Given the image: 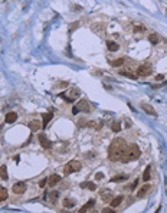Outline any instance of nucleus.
<instances>
[{
  "label": "nucleus",
  "instance_id": "1",
  "mask_svg": "<svg viewBox=\"0 0 167 213\" xmlns=\"http://www.w3.org/2000/svg\"><path fill=\"white\" fill-rule=\"evenodd\" d=\"M125 147H127V143L124 138H115L110 146V160L120 161V157H121L123 151L125 150Z\"/></svg>",
  "mask_w": 167,
  "mask_h": 213
},
{
  "label": "nucleus",
  "instance_id": "2",
  "mask_svg": "<svg viewBox=\"0 0 167 213\" xmlns=\"http://www.w3.org/2000/svg\"><path fill=\"white\" fill-rule=\"evenodd\" d=\"M141 156V150L137 144H130L125 147V150L123 151L121 157H120V161L121 163H128V161H133V160H137L138 157Z\"/></svg>",
  "mask_w": 167,
  "mask_h": 213
},
{
  "label": "nucleus",
  "instance_id": "3",
  "mask_svg": "<svg viewBox=\"0 0 167 213\" xmlns=\"http://www.w3.org/2000/svg\"><path fill=\"white\" fill-rule=\"evenodd\" d=\"M90 113L91 111V105L87 99H81L78 104H75V106L72 108V114H78V113Z\"/></svg>",
  "mask_w": 167,
  "mask_h": 213
},
{
  "label": "nucleus",
  "instance_id": "4",
  "mask_svg": "<svg viewBox=\"0 0 167 213\" xmlns=\"http://www.w3.org/2000/svg\"><path fill=\"white\" fill-rule=\"evenodd\" d=\"M79 89L78 88H71V89H68V91H65V92H61L59 94V96L61 98H63L65 101H68V102H72V101H75L78 96H79Z\"/></svg>",
  "mask_w": 167,
  "mask_h": 213
},
{
  "label": "nucleus",
  "instance_id": "5",
  "mask_svg": "<svg viewBox=\"0 0 167 213\" xmlns=\"http://www.w3.org/2000/svg\"><path fill=\"white\" fill-rule=\"evenodd\" d=\"M81 169H82V163H81V161H78V160H72V161H69V163L65 166L63 173H65V174H71V173L79 171Z\"/></svg>",
  "mask_w": 167,
  "mask_h": 213
},
{
  "label": "nucleus",
  "instance_id": "6",
  "mask_svg": "<svg viewBox=\"0 0 167 213\" xmlns=\"http://www.w3.org/2000/svg\"><path fill=\"white\" fill-rule=\"evenodd\" d=\"M151 72H153V66L148 65V63L140 65L138 69H137V75L138 76H148V75H151Z\"/></svg>",
  "mask_w": 167,
  "mask_h": 213
},
{
  "label": "nucleus",
  "instance_id": "7",
  "mask_svg": "<svg viewBox=\"0 0 167 213\" xmlns=\"http://www.w3.org/2000/svg\"><path fill=\"white\" fill-rule=\"evenodd\" d=\"M12 190H13V193H16V194H23V193L26 191V183H25V181H18L16 184H13Z\"/></svg>",
  "mask_w": 167,
  "mask_h": 213
},
{
  "label": "nucleus",
  "instance_id": "8",
  "mask_svg": "<svg viewBox=\"0 0 167 213\" xmlns=\"http://www.w3.org/2000/svg\"><path fill=\"white\" fill-rule=\"evenodd\" d=\"M150 190H151V184H148V183H147V184H143V186L140 187V190L137 191V197H140V199H141V197H145Z\"/></svg>",
  "mask_w": 167,
  "mask_h": 213
},
{
  "label": "nucleus",
  "instance_id": "9",
  "mask_svg": "<svg viewBox=\"0 0 167 213\" xmlns=\"http://www.w3.org/2000/svg\"><path fill=\"white\" fill-rule=\"evenodd\" d=\"M141 108L144 113H147L148 115H153V117H157V111L153 108L150 104H145V102H141Z\"/></svg>",
  "mask_w": 167,
  "mask_h": 213
},
{
  "label": "nucleus",
  "instance_id": "10",
  "mask_svg": "<svg viewBox=\"0 0 167 213\" xmlns=\"http://www.w3.org/2000/svg\"><path fill=\"white\" fill-rule=\"evenodd\" d=\"M39 143H40V146H42L45 150L51 148V146H52V143L49 141V138H48L45 134H40V135H39Z\"/></svg>",
  "mask_w": 167,
  "mask_h": 213
},
{
  "label": "nucleus",
  "instance_id": "11",
  "mask_svg": "<svg viewBox=\"0 0 167 213\" xmlns=\"http://www.w3.org/2000/svg\"><path fill=\"white\" fill-rule=\"evenodd\" d=\"M29 128H30L32 133H36L38 130L42 128V124H40V121H38V120H32V121H29Z\"/></svg>",
  "mask_w": 167,
  "mask_h": 213
},
{
  "label": "nucleus",
  "instance_id": "12",
  "mask_svg": "<svg viewBox=\"0 0 167 213\" xmlns=\"http://www.w3.org/2000/svg\"><path fill=\"white\" fill-rule=\"evenodd\" d=\"M92 206H95V200H94V199H90V200H88V202H87L85 204L82 206V209H79V213H84V212H88V210H90V209H91Z\"/></svg>",
  "mask_w": 167,
  "mask_h": 213
},
{
  "label": "nucleus",
  "instance_id": "13",
  "mask_svg": "<svg viewBox=\"0 0 167 213\" xmlns=\"http://www.w3.org/2000/svg\"><path fill=\"white\" fill-rule=\"evenodd\" d=\"M59 181H61V176H59V174H52V176H49V179H48V184H49V186H56Z\"/></svg>",
  "mask_w": 167,
  "mask_h": 213
},
{
  "label": "nucleus",
  "instance_id": "14",
  "mask_svg": "<svg viewBox=\"0 0 167 213\" xmlns=\"http://www.w3.org/2000/svg\"><path fill=\"white\" fill-rule=\"evenodd\" d=\"M5 120H6V123H7V124H13V123L18 120V114H16V113H13V111H12V113H7Z\"/></svg>",
  "mask_w": 167,
  "mask_h": 213
},
{
  "label": "nucleus",
  "instance_id": "15",
  "mask_svg": "<svg viewBox=\"0 0 167 213\" xmlns=\"http://www.w3.org/2000/svg\"><path fill=\"white\" fill-rule=\"evenodd\" d=\"M53 118V113L51 111V113H46V114H43V123H42V128H46V125L49 124V121Z\"/></svg>",
  "mask_w": 167,
  "mask_h": 213
},
{
  "label": "nucleus",
  "instance_id": "16",
  "mask_svg": "<svg viewBox=\"0 0 167 213\" xmlns=\"http://www.w3.org/2000/svg\"><path fill=\"white\" fill-rule=\"evenodd\" d=\"M87 127L94 128V130H101L102 128V121H88L87 123Z\"/></svg>",
  "mask_w": 167,
  "mask_h": 213
},
{
  "label": "nucleus",
  "instance_id": "17",
  "mask_svg": "<svg viewBox=\"0 0 167 213\" xmlns=\"http://www.w3.org/2000/svg\"><path fill=\"white\" fill-rule=\"evenodd\" d=\"M123 200H124V196H121V194L115 196L114 199H111V207H118V206L121 204Z\"/></svg>",
  "mask_w": 167,
  "mask_h": 213
},
{
  "label": "nucleus",
  "instance_id": "18",
  "mask_svg": "<svg viewBox=\"0 0 167 213\" xmlns=\"http://www.w3.org/2000/svg\"><path fill=\"white\" fill-rule=\"evenodd\" d=\"M62 206L66 207V209H72V207L75 206V200H72L71 197H65V199L62 200Z\"/></svg>",
  "mask_w": 167,
  "mask_h": 213
},
{
  "label": "nucleus",
  "instance_id": "19",
  "mask_svg": "<svg viewBox=\"0 0 167 213\" xmlns=\"http://www.w3.org/2000/svg\"><path fill=\"white\" fill-rule=\"evenodd\" d=\"M151 169H153V166H151V164H148V166L145 167L144 174H143V180H144V181H148V180L151 179Z\"/></svg>",
  "mask_w": 167,
  "mask_h": 213
},
{
  "label": "nucleus",
  "instance_id": "20",
  "mask_svg": "<svg viewBox=\"0 0 167 213\" xmlns=\"http://www.w3.org/2000/svg\"><path fill=\"white\" fill-rule=\"evenodd\" d=\"M81 187L82 189H90V190H97V184L92 183V181H84V183H81Z\"/></svg>",
  "mask_w": 167,
  "mask_h": 213
},
{
  "label": "nucleus",
  "instance_id": "21",
  "mask_svg": "<svg viewBox=\"0 0 167 213\" xmlns=\"http://www.w3.org/2000/svg\"><path fill=\"white\" fill-rule=\"evenodd\" d=\"M107 48H108V51H111V52H115V51H118V43L117 42H112V40H108L107 42Z\"/></svg>",
  "mask_w": 167,
  "mask_h": 213
},
{
  "label": "nucleus",
  "instance_id": "22",
  "mask_svg": "<svg viewBox=\"0 0 167 213\" xmlns=\"http://www.w3.org/2000/svg\"><path fill=\"white\" fill-rule=\"evenodd\" d=\"M125 58H120V59H114V61H111L110 63H111V66H114V68H118V66H121L123 63H125Z\"/></svg>",
  "mask_w": 167,
  "mask_h": 213
},
{
  "label": "nucleus",
  "instance_id": "23",
  "mask_svg": "<svg viewBox=\"0 0 167 213\" xmlns=\"http://www.w3.org/2000/svg\"><path fill=\"white\" fill-rule=\"evenodd\" d=\"M0 179H3V180H7L9 176H7V167L3 164V166H0Z\"/></svg>",
  "mask_w": 167,
  "mask_h": 213
},
{
  "label": "nucleus",
  "instance_id": "24",
  "mask_svg": "<svg viewBox=\"0 0 167 213\" xmlns=\"http://www.w3.org/2000/svg\"><path fill=\"white\" fill-rule=\"evenodd\" d=\"M148 40H150L153 45H157V43L160 42V36H158V35H156V33H153V35H150V36H148Z\"/></svg>",
  "mask_w": 167,
  "mask_h": 213
},
{
  "label": "nucleus",
  "instance_id": "25",
  "mask_svg": "<svg viewBox=\"0 0 167 213\" xmlns=\"http://www.w3.org/2000/svg\"><path fill=\"white\" fill-rule=\"evenodd\" d=\"M6 199H7V190H6L5 187L0 186V202H3V200H6Z\"/></svg>",
  "mask_w": 167,
  "mask_h": 213
},
{
  "label": "nucleus",
  "instance_id": "26",
  "mask_svg": "<svg viewBox=\"0 0 167 213\" xmlns=\"http://www.w3.org/2000/svg\"><path fill=\"white\" fill-rule=\"evenodd\" d=\"M101 199H102L104 202H111L112 196H111L110 191H102V193H101Z\"/></svg>",
  "mask_w": 167,
  "mask_h": 213
},
{
  "label": "nucleus",
  "instance_id": "27",
  "mask_svg": "<svg viewBox=\"0 0 167 213\" xmlns=\"http://www.w3.org/2000/svg\"><path fill=\"white\" fill-rule=\"evenodd\" d=\"M120 73H121V75H124V76H127V78H131V79H134V81H135V79H137V76H138L137 73H133V72H125V71H121Z\"/></svg>",
  "mask_w": 167,
  "mask_h": 213
},
{
  "label": "nucleus",
  "instance_id": "28",
  "mask_svg": "<svg viewBox=\"0 0 167 213\" xmlns=\"http://www.w3.org/2000/svg\"><path fill=\"white\" fill-rule=\"evenodd\" d=\"M111 130H112L114 133H118V131L121 130V123H120V121H114L112 125H111Z\"/></svg>",
  "mask_w": 167,
  "mask_h": 213
},
{
  "label": "nucleus",
  "instance_id": "29",
  "mask_svg": "<svg viewBox=\"0 0 167 213\" xmlns=\"http://www.w3.org/2000/svg\"><path fill=\"white\" fill-rule=\"evenodd\" d=\"M58 196H59L58 191H52V193H49V200H51L52 203H55V202L58 200Z\"/></svg>",
  "mask_w": 167,
  "mask_h": 213
},
{
  "label": "nucleus",
  "instance_id": "30",
  "mask_svg": "<svg viewBox=\"0 0 167 213\" xmlns=\"http://www.w3.org/2000/svg\"><path fill=\"white\" fill-rule=\"evenodd\" d=\"M123 180H127V176L125 174L124 176H114L111 179V181H123Z\"/></svg>",
  "mask_w": 167,
  "mask_h": 213
},
{
  "label": "nucleus",
  "instance_id": "31",
  "mask_svg": "<svg viewBox=\"0 0 167 213\" xmlns=\"http://www.w3.org/2000/svg\"><path fill=\"white\" fill-rule=\"evenodd\" d=\"M79 25H81V22H73V25L69 26V32H73L76 28H79Z\"/></svg>",
  "mask_w": 167,
  "mask_h": 213
},
{
  "label": "nucleus",
  "instance_id": "32",
  "mask_svg": "<svg viewBox=\"0 0 167 213\" xmlns=\"http://www.w3.org/2000/svg\"><path fill=\"white\" fill-rule=\"evenodd\" d=\"M143 30H144V26H143V25H141V26H135V28H134V32H135V33H137V32H143Z\"/></svg>",
  "mask_w": 167,
  "mask_h": 213
},
{
  "label": "nucleus",
  "instance_id": "33",
  "mask_svg": "<svg viewBox=\"0 0 167 213\" xmlns=\"http://www.w3.org/2000/svg\"><path fill=\"white\" fill-rule=\"evenodd\" d=\"M46 183H48V179H43V180H40L39 186H40V187H45V186H46Z\"/></svg>",
  "mask_w": 167,
  "mask_h": 213
},
{
  "label": "nucleus",
  "instance_id": "34",
  "mask_svg": "<svg viewBox=\"0 0 167 213\" xmlns=\"http://www.w3.org/2000/svg\"><path fill=\"white\" fill-rule=\"evenodd\" d=\"M104 179V174L102 173H98L97 176H95V180H102Z\"/></svg>",
  "mask_w": 167,
  "mask_h": 213
},
{
  "label": "nucleus",
  "instance_id": "35",
  "mask_svg": "<svg viewBox=\"0 0 167 213\" xmlns=\"http://www.w3.org/2000/svg\"><path fill=\"white\" fill-rule=\"evenodd\" d=\"M161 79H164V75H156V81H161Z\"/></svg>",
  "mask_w": 167,
  "mask_h": 213
},
{
  "label": "nucleus",
  "instance_id": "36",
  "mask_svg": "<svg viewBox=\"0 0 167 213\" xmlns=\"http://www.w3.org/2000/svg\"><path fill=\"white\" fill-rule=\"evenodd\" d=\"M137 184H138V180H135V181L131 184V187H130V189H135V187H137Z\"/></svg>",
  "mask_w": 167,
  "mask_h": 213
},
{
  "label": "nucleus",
  "instance_id": "37",
  "mask_svg": "<svg viewBox=\"0 0 167 213\" xmlns=\"http://www.w3.org/2000/svg\"><path fill=\"white\" fill-rule=\"evenodd\" d=\"M102 212H104V213H112L114 210H112V209H104Z\"/></svg>",
  "mask_w": 167,
  "mask_h": 213
},
{
  "label": "nucleus",
  "instance_id": "38",
  "mask_svg": "<svg viewBox=\"0 0 167 213\" xmlns=\"http://www.w3.org/2000/svg\"><path fill=\"white\" fill-rule=\"evenodd\" d=\"M164 15H166V16H167V7H166V9H164Z\"/></svg>",
  "mask_w": 167,
  "mask_h": 213
}]
</instances>
